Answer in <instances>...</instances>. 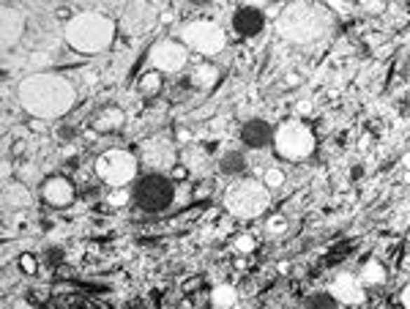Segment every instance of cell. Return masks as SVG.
Segmentation results:
<instances>
[{
    "label": "cell",
    "mask_w": 410,
    "mask_h": 309,
    "mask_svg": "<svg viewBox=\"0 0 410 309\" xmlns=\"http://www.w3.org/2000/svg\"><path fill=\"white\" fill-rule=\"evenodd\" d=\"M17 96H20V104L33 118L47 121V118H57V115L69 113L74 107L77 90L60 74H33V77H25L20 83Z\"/></svg>",
    "instance_id": "obj_1"
},
{
    "label": "cell",
    "mask_w": 410,
    "mask_h": 309,
    "mask_svg": "<svg viewBox=\"0 0 410 309\" xmlns=\"http://www.w3.org/2000/svg\"><path fill=\"white\" fill-rule=\"evenodd\" d=\"M63 36H66V41H69L77 53L96 55V53L107 50L109 44H112L115 25H112V20L104 17V14H96V11H82V14L71 17V20L66 22Z\"/></svg>",
    "instance_id": "obj_2"
},
{
    "label": "cell",
    "mask_w": 410,
    "mask_h": 309,
    "mask_svg": "<svg viewBox=\"0 0 410 309\" xmlns=\"http://www.w3.org/2000/svg\"><path fill=\"white\" fill-rule=\"evenodd\" d=\"M331 17L320 6H312V3H296L290 6L282 20H279V33L285 39H293V41H309L315 36H320L328 28Z\"/></svg>",
    "instance_id": "obj_3"
},
{
    "label": "cell",
    "mask_w": 410,
    "mask_h": 309,
    "mask_svg": "<svg viewBox=\"0 0 410 309\" xmlns=\"http://www.w3.org/2000/svg\"><path fill=\"white\" fill-rule=\"evenodd\" d=\"M224 202L235 217H257L268 208V192L257 181H238L227 189Z\"/></svg>",
    "instance_id": "obj_4"
},
{
    "label": "cell",
    "mask_w": 410,
    "mask_h": 309,
    "mask_svg": "<svg viewBox=\"0 0 410 309\" xmlns=\"http://www.w3.org/2000/svg\"><path fill=\"white\" fill-rule=\"evenodd\" d=\"M96 175L109 184V186H126L132 184L137 175V159L129 151H121V148H112L104 151L99 159H96Z\"/></svg>",
    "instance_id": "obj_5"
},
{
    "label": "cell",
    "mask_w": 410,
    "mask_h": 309,
    "mask_svg": "<svg viewBox=\"0 0 410 309\" xmlns=\"http://www.w3.org/2000/svg\"><path fill=\"white\" fill-rule=\"evenodd\" d=\"M172 197H175V189H172L170 178H164L162 172H151V175H145L135 189L137 205H139L142 211H151V214L164 211V208L172 202Z\"/></svg>",
    "instance_id": "obj_6"
},
{
    "label": "cell",
    "mask_w": 410,
    "mask_h": 309,
    "mask_svg": "<svg viewBox=\"0 0 410 309\" xmlns=\"http://www.w3.org/2000/svg\"><path fill=\"white\" fill-rule=\"evenodd\" d=\"M312 148H315V140H312L309 129L301 126L299 121L285 123V126L279 129V135H276V151H279L285 159H293V162H296V159H303V156L312 153Z\"/></svg>",
    "instance_id": "obj_7"
},
{
    "label": "cell",
    "mask_w": 410,
    "mask_h": 309,
    "mask_svg": "<svg viewBox=\"0 0 410 309\" xmlns=\"http://www.w3.org/2000/svg\"><path fill=\"white\" fill-rule=\"evenodd\" d=\"M181 36H184V41L189 44L191 50H197L203 55H214V53H219L224 47V33L219 30V25L205 22V20L189 22L186 28L181 30Z\"/></svg>",
    "instance_id": "obj_8"
},
{
    "label": "cell",
    "mask_w": 410,
    "mask_h": 309,
    "mask_svg": "<svg viewBox=\"0 0 410 309\" xmlns=\"http://www.w3.org/2000/svg\"><path fill=\"white\" fill-rule=\"evenodd\" d=\"M156 22H159V11L148 0H135L121 11V28L129 36H145L148 30H153Z\"/></svg>",
    "instance_id": "obj_9"
},
{
    "label": "cell",
    "mask_w": 410,
    "mask_h": 309,
    "mask_svg": "<svg viewBox=\"0 0 410 309\" xmlns=\"http://www.w3.org/2000/svg\"><path fill=\"white\" fill-rule=\"evenodd\" d=\"M57 39H60V28H57V22H55L53 17H47V14H33L30 20H27V30H25V41L30 50H53L55 44H57Z\"/></svg>",
    "instance_id": "obj_10"
},
{
    "label": "cell",
    "mask_w": 410,
    "mask_h": 309,
    "mask_svg": "<svg viewBox=\"0 0 410 309\" xmlns=\"http://www.w3.org/2000/svg\"><path fill=\"white\" fill-rule=\"evenodd\" d=\"M142 162L145 167H151L153 172H162L170 170L175 162V148L167 137H151V140L142 145Z\"/></svg>",
    "instance_id": "obj_11"
},
{
    "label": "cell",
    "mask_w": 410,
    "mask_h": 309,
    "mask_svg": "<svg viewBox=\"0 0 410 309\" xmlns=\"http://www.w3.org/2000/svg\"><path fill=\"white\" fill-rule=\"evenodd\" d=\"M186 47H181V44H175V41H170V39H164L159 41L153 50H151V63L156 66V69H162V71H178V69H184V63H186Z\"/></svg>",
    "instance_id": "obj_12"
},
{
    "label": "cell",
    "mask_w": 410,
    "mask_h": 309,
    "mask_svg": "<svg viewBox=\"0 0 410 309\" xmlns=\"http://www.w3.org/2000/svg\"><path fill=\"white\" fill-rule=\"evenodd\" d=\"M25 30H27L25 11L17 8V6H6L3 8V47L8 50L11 44L22 41L25 39Z\"/></svg>",
    "instance_id": "obj_13"
},
{
    "label": "cell",
    "mask_w": 410,
    "mask_h": 309,
    "mask_svg": "<svg viewBox=\"0 0 410 309\" xmlns=\"http://www.w3.org/2000/svg\"><path fill=\"white\" fill-rule=\"evenodd\" d=\"M266 25V17H263V11L260 8H254V6H244L241 11H235V17H233V28L235 33H241V36H254V33H260Z\"/></svg>",
    "instance_id": "obj_14"
},
{
    "label": "cell",
    "mask_w": 410,
    "mask_h": 309,
    "mask_svg": "<svg viewBox=\"0 0 410 309\" xmlns=\"http://www.w3.org/2000/svg\"><path fill=\"white\" fill-rule=\"evenodd\" d=\"M44 200L50 205H69L74 200V189H71V184L66 178H53L44 186Z\"/></svg>",
    "instance_id": "obj_15"
},
{
    "label": "cell",
    "mask_w": 410,
    "mask_h": 309,
    "mask_svg": "<svg viewBox=\"0 0 410 309\" xmlns=\"http://www.w3.org/2000/svg\"><path fill=\"white\" fill-rule=\"evenodd\" d=\"M241 137H244L249 148H263V145L271 142V126L266 121H249L244 126V132H241Z\"/></svg>",
    "instance_id": "obj_16"
},
{
    "label": "cell",
    "mask_w": 410,
    "mask_h": 309,
    "mask_svg": "<svg viewBox=\"0 0 410 309\" xmlns=\"http://www.w3.org/2000/svg\"><path fill=\"white\" fill-rule=\"evenodd\" d=\"M334 293L342 298V301H348V304H355V301H361L364 298V290L358 287V282L353 280V277H339L336 280V284H334Z\"/></svg>",
    "instance_id": "obj_17"
},
{
    "label": "cell",
    "mask_w": 410,
    "mask_h": 309,
    "mask_svg": "<svg viewBox=\"0 0 410 309\" xmlns=\"http://www.w3.org/2000/svg\"><path fill=\"white\" fill-rule=\"evenodd\" d=\"M6 208H27L30 205V192L22 184H6Z\"/></svg>",
    "instance_id": "obj_18"
},
{
    "label": "cell",
    "mask_w": 410,
    "mask_h": 309,
    "mask_svg": "<svg viewBox=\"0 0 410 309\" xmlns=\"http://www.w3.org/2000/svg\"><path fill=\"white\" fill-rule=\"evenodd\" d=\"M244 167H246V159H244V153H238V151L224 153L221 162H219V170H221L224 175H238V172H244Z\"/></svg>",
    "instance_id": "obj_19"
},
{
    "label": "cell",
    "mask_w": 410,
    "mask_h": 309,
    "mask_svg": "<svg viewBox=\"0 0 410 309\" xmlns=\"http://www.w3.org/2000/svg\"><path fill=\"white\" fill-rule=\"evenodd\" d=\"M121 123H123V113H121V110H107L104 115L96 118L93 126H96L99 132H112V129H118Z\"/></svg>",
    "instance_id": "obj_20"
},
{
    "label": "cell",
    "mask_w": 410,
    "mask_h": 309,
    "mask_svg": "<svg viewBox=\"0 0 410 309\" xmlns=\"http://www.w3.org/2000/svg\"><path fill=\"white\" fill-rule=\"evenodd\" d=\"M159 88H162V77H159V71H148V74L139 80V90H142L145 96H153Z\"/></svg>",
    "instance_id": "obj_21"
},
{
    "label": "cell",
    "mask_w": 410,
    "mask_h": 309,
    "mask_svg": "<svg viewBox=\"0 0 410 309\" xmlns=\"http://www.w3.org/2000/svg\"><path fill=\"white\" fill-rule=\"evenodd\" d=\"M211 83H217V69H211V66H200V69H194L191 85H211Z\"/></svg>",
    "instance_id": "obj_22"
},
{
    "label": "cell",
    "mask_w": 410,
    "mask_h": 309,
    "mask_svg": "<svg viewBox=\"0 0 410 309\" xmlns=\"http://www.w3.org/2000/svg\"><path fill=\"white\" fill-rule=\"evenodd\" d=\"M214 304H217V307H230V304H235L233 287H217V290H214Z\"/></svg>",
    "instance_id": "obj_23"
},
{
    "label": "cell",
    "mask_w": 410,
    "mask_h": 309,
    "mask_svg": "<svg viewBox=\"0 0 410 309\" xmlns=\"http://www.w3.org/2000/svg\"><path fill=\"white\" fill-rule=\"evenodd\" d=\"M186 165H189V167H203V165H205V159H203V153H200V151H197V148H194V151H186Z\"/></svg>",
    "instance_id": "obj_24"
},
{
    "label": "cell",
    "mask_w": 410,
    "mask_h": 309,
    "mask_svg": "<svg viewBox=\"0 0 410 309\" xmlns=\"http://www.w3.org/2000/svg\"><path fill=\"white\" fill-rule=\"evenodd\" d=\"M126 200H129V195H126V186H115V192L109 195V202H112V205H123Z\"/></svg>",
    "instance_id": "obj_25"
},
{
    "label": "cell",
    "mask_w": 410,
    "mask_h": 309,
    "mask_svg": "<svg viewBox=\"0 0 410 309\" xmlns=\"http://www.w3.org/2000/svg\"><path fill=\"white\" fill-rule=\"evenodd\" d=\"M306 304H312V307H334L336 298H331V296H312Z\"/></svg>",
    "instance_id": "obj_26"
},
{
    "label": "cell",
    "mask_w": 410,
    "mask_h": 309,
    "mask_svg": "<svg viewBox=\"0 0 410 309\" xmlns=\"http://www.w3.org/2000/svg\"><path fill=\"white\" fill-rule=\"evenodd\" d=\"M364 277H367V280H372V282H378L383 277L381 266H378V263H369V268L364 271Z\"/></svg>",
    "instance_id": "obj_27"
},
{
    "label": "cell",
    "mask_w": 410,
    "mask_h": 309,
    "mask_svg": "<svg viewBox=\"0 0 410 309\" xmlns=\"http://www.w3.org/2000/svg\"><path fill=\"white\" fill-rule=\"evenodd\" d=\"M266 181H268V186H279V184L285 181V175H282L279 170H268V175H266Z\"/></svg>",
    "instance_id": "obj_28"
},
{
    "label": "cell",
    "mask_w": 410,
    "mask_h": 309,
    "mask_svg": "<svg viewBox=\"0 0 410 309\" xmlns=\"http://www.w3.org/2000/svg\"><path fill=\"white\" fill-rule=\"evenodd\" d=\"M20 263H22V271H25V274H33V271H36V260H33L30 254H22Z\"/></svg>",
    "instance_id": "obj_29"
},
{
    "label": "cell",
    "mask_w": 410,
    "mask_h": 309,
    "mask_svg": "<svg viewBox=\"0 0 410 309\" xmlns=\"http://www.w3.org/2000/svg\"><path fill=\"white\" fill-rule=\"evenodd\" d=\"M331 3H334L339 11H350V8H353V0H331Z\"/></svg>",
    "instance_id": "obj_30"
},
{
    "label": "cell",
    "mask_w": 410,
    "mask_h": 309,
    "mask_svg": "<svg viewBox=\"0 0 410 309\" xmlns=\"http://www.w3.org/2000/svg\"><path fill=\"white\" fill-rule=\"evenodd\" d=\"M69 3H74V6H99L102 0H69Z\"/></svg>",
    "instance_id": "obj_31"
},
{
    "label": "cell",
    "mask_w": 410,
    "mask_h": 309,
    "mask_svg": "<svg viewBox=\"0 0 410 309\" xmlns=\"http://www.w3.org/2000/svg\"><path fill=\"white\" fill-rule=\"evenodd\" d=\"M271 230H285V219H279V217L271 219Z\"/></svg>",
    "instance_id": "obj_32"
},
{
    "label": "cell",
    "mask_w": 410,
    "mask_h": 309,
    "mask_svg": "<svg viewBox=\"0 0 410 309\" xmlns=\"http://www.w3.org/2000/svg\"><path fill=\"white\" fill-rule=\"evenodd\" d=\"M238 247H241V249H252V241H249V238H238Z\"/></svg>",
    "instance_id": "obj_33"
},
{
    "label": "cell",
    "mask_w": 410,
    "mask_h": 309,
    "mask_svg": "<svg viewBox=\"0 0 410 309\" xmlns=\"http://www.w3.org/2000/svg\"><path fill=\"white\" fill-rule=\"evenodd\" d=\"M402 304H408L410 307V287H405V293H402Z\"/></svg>",
    "instance_id": "obj_34"
}]
</instances>
